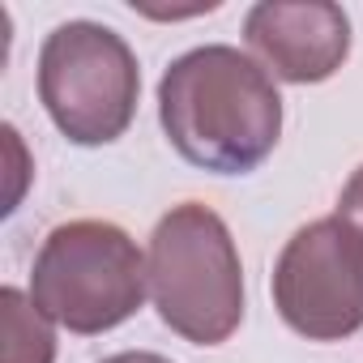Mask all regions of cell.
I'll list each match as a JSON object with an SVG mask.
<instances>
[{
    "mask_svg": "<svg viewBox=\"0 0 363 363\" xmlns=\"http://www.w3.org/2000/svg\"><path fill=\"white\" fill-rule=\"evenodd\" d=\"M158 120L184 162L214 175H244L282 137V94L265 65L231 43H206L167 65Z\"/></svg>",
    "mask_w": 363,
    "mask_h": 363,
    "instance_id": "obj_1",
    "label": "cell"
},
{
    "mask_svg": "<svg viewBox=\"0 0 363 363\" xmlns=\"http://www.w3.org/2000/svg\"><path fill=\"white\" fill-rule=\"evenodd\" d=\"M150 295L158 320L193 346H223L244 320V265L231 227L201 201L158 218L150 235Z\"/></svg>",
    "mask_w": 363,
    "mask_h": 363,
    "instance_id": "obj_2",
    "label": "cell"
},
{
    "mask_svg": "<svg viewBox=\"0 0 363 363\" xmlns=\"http://www.w3.org/2000/svg\"><path fill=\"white\" fill-rule=\"evenodd\" d=\"M145 286L150 265L137 240L103 218H73L48 231L30 269L35 308L82 337L107 333L137 316Z\"/></svg>",
    "mask_w": 363,
    "mask_h": 363,
    "instance_id": "obj_3",
    "label": "cell"
},
{
    "mask_svg": "<svg viewBox=\"0 0 363 363\" xmlns=\"http://www.w3.org/2000/svg\"><path fill=\"white\" fill-rule=\"evenodd\" d=\"M141 69L133 48L103 22H60L39 52V99L73 145H107L137 116Z\"/></svg>",
    "mask_w": 363,
    "mask_h": 363,
    "instance_id": "obj_4",
    "label": "cell"
},
{
    "mask_svg": "<svg viewBox=\"0 0 363 363\" xmlns=\"http://www.w3.org/2000/svg\"><path fill=\"white\" fill-rule=\"evenodd\" d=\"M274 308L308 342L363 329V231L342 214L299 227L274 265Z\"/></svg>",
    "mask_w": 363,
    "mask_h": 363,
    "instance_id": "obj_5",
    "label": "cell"
},
{
    "mask_svg": "<svg viewBox=\"0 0 363 363\" xmlns=\"http://www.w3.org/2000/svg\"><path fill=\"white\" fill-rule=\"evenodd\" d=\"M244 39L261 56L269 77L316 86L329 82L350 56V18L329 0H308V5L261 0L244 13Z\"/></svg>",
    "mask_w": 363,
    "mask_h": 363,
    "instance_id": "obj_6",
    "label": "cell"
},
{
    "mask_svg": "<svg viewBox=\"0 0 363 363\" xmlns=\"http://www.w3.org/2000/svg\"><path fill=\"white\" fill-rule=\"evenodd\" d=\"M0 316H5V363H56L52 320L35 308L30 295L5 286L0 291Z\"/></svg>",
    "mask_w": 363,
    "mask_h": 363,
    "instance_id": "obj_7",
    "label": "cell"
},
{
    "mask_svg": "<svg viewBox=\"0 0 363 363\" xmlns=\"http://www.w3.org/2000/svg\"><path fill=\"white\" fill-rule=\"evenodd\" d=\"M337 214L363 231V167H354V171H350L346 189H342V197H337Z\"/></svg>",
    "mask_w": 363,
    "mask_h": 363,
    "instance_id": "obj_8",
    "label": "cell"
},
{
    "mask_svg": "<svg viewBox=\"0 0 363 363\" xmlns=\"http://www.w3.org/2000/svg\"><path fill=\"white\" fill-rule=\"evenodd\" d=\"M103 363H171V359L167 354H154V350H120V354H111Z\"/></svg>",
    "mask_w": 363,
    "mask_h": 363,
    "instance_id": "obj_9",
    "label": "cell"
}]
</instances>
